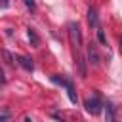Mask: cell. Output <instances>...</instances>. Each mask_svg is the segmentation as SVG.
Listing matches in <instances>:
<instances>
[{
  "label": "cell",
  "mask_w": 122,
  "mask_h": 122,
  "mask_svg": "<svg viewBox=\"0 0 122 122\" xmlns=\"http://www.w3.org/2000/svg\"><path fill=\"white\" fill-rule=\"evenodd\" d=\"M67 30H69V38H71L72 46H74L76 50H80V46H82V32H80L78 23H76V21H71V23L67 25Z\"/></svg>",
  "instance_id": "obj_1"
},
{
  "label": "cell",
  "mask_w": 122,
  "mask_h": 122,
  "mask_svg": "<svg viewBox=\"0 0 122 122\" xmlns=\"http://www.w3.org/2000/svg\"><path fill=\"white\" fill-rule=\"evenodd\" d=\"M51 82L65 86V90H67V95H69V101H71V103H76V101H78L76 92H74V88H72V82H71V80H67V78L59 76V74H53V76H51Z\"/></svg>",
  "instance_id": "obj_2"
},
{
  "label": "cell",
  "mask_w": 122,
  "mask_h": 122,
  "mask_svg": "<svg viewBox=\"0 0 122 122\" xmlns=\"http://www.w3.org/2000/svg\"><path fill=\"white\" fill-rule=\"evenodd\" d=\"M84 107H86V111L90 112V114H99L101 112V109H103V103H101V99H99V95L97 93H92L86 101H84Z\"/></svg>",
  "instance_id": "obj_3"
},
{
  "label": "cell",
  "mask_w": 122,
  "mask_h": 122,
  "mask_svg": "<svg viewBox=\"0 0 122 122\" xmlns=\"http://www.w3.org/2000/svg\"><path fill=\"white\" fill-rule=\"evenodd\" d=\"M15 61H17L25 71H29V72H32V71H34V63H32V59H30V57H27V55H15Z\"/></svg>",
  "instance_id": "obj_4"
},
{
  "label": "cell",
  "mask_w": 122,
  "mask_h": 122,
  "mask_svg": "<svg viewBox=\"0 0 122 122\" xmlns=\"http://www.w3.org/2000/svg\"><path fill=\"white\" fill-rule=\"evenodd\" d=\"M88 23L90 27H99V19H97V10L95 8H88Z\"/></svg>",
  "instance_id": "obj_5"
},
{
  "label": "cell",
  "mask_w": 122,
  "mask_h": 122,
  "mask_svg": "<svg viewBox=\"0 0 122 122\" xmlns=\"http://www.w3.org/2000/svg\"><path fill=\"white\" fill-rule=\"evenodd\" d=\"M88 59H90L92 65H99V53H97V50H95L93 44L88 46Z\"/></svg>",
  "instance_id": "obj_6"
},
{
  "label": "cell",
  "mask_w": 122,
  "mask_h": 122,
  "mask_svg": "<svg viewBox=\"0 0 122 122\" xmlns=\"http://www.w3.org/2000/svg\"><path fill=\"white\" fill-rule=\"evenodd\" d=\"M27 36H29L30 46H34V48H36V46L40 44V38H38V34H36V30H34V29H30V27H29V29H27Z\"/></svg>",
  "instance_id": "obj_7"
},
{
  "label": "cell",
  "mask_w": 122,
  "mask_h": 122,
  "mask_svg": "<svg viewBox=\"0 0 122 122\" xmlns=\"http://www.w3.org/2000/svg\"><path fill=\"white\" fill-rule=\"evenodd\" d=\"M76 63H78V69H80V76H86V74H88V71H86V59H84L82 55H78Z\"/></svg>",
  "instance_id": "obj_8"
},
{
  "label": "cell",
  "mask_w": 122,
  "mask_h": 122,
  "mask_svg": "<svg viewBox=\"0 0 122 122\" xmlns=\"http://www.w3.org/2000/svg\"><path fill=\"white\" fill-rule=\"evenodd\" d=\"M2 57H4V61H6L8 65H13V61H15V57H13L8 50H2Z\"/></svg>",
  "instance_id": "obj_9"
},
{
  "label": "cell",
  "mask_w": 122,
  "mask_h": 122,
  "mask_svg": "<svg viewBox=\"0 0 122 122\" xmlns=\"http://www.w3.org/2000/svg\"><path fill=\"white\" fill-rule=\"evenodd\" d=\"M97 40H99L103 46H107V36H105V32H103L99 27H97Z\"/></svg>",
  "instance_id": "obj_10"
},
{
  "label": "cell",
  "mask_w": 122,
  "mask_h": 122,
  "mask_svg": "<svg viewBox=\"0 0 122 122\" xmlns=\"http://www.w3.org/2000/svg\"><path fill=\"white\" fill-rule=\"evenodd\" d=\"M23 2H25V6H27L29 10H34V8H36V2H34V0H23Z\"/></svg>",
  "instance_id": "obj_11"
},
{
  "label": "cell",
  "mask_w": 122,
  "mask_h": 122,
  "mask_svg": "<svg viewBox=\"0 0 122 122\" xmlns=\"http://www.w3.org/2000/svg\"><path fill=\"white\" fill-rule=\"evenodd\" d=\"M8 120H10V114L8 112H2L0 114V122H8Z\"/></svg>",
  "instance_id": "obj_12"
},
{
  "label": "cell",
  "mask_w": 122,
  "mask_h": 122,
  "mask_svg": "<svg viewBox=\"0 0 122 122\" xmlns=\"http://www.w3.org/2000/svg\"><path fill=\"white\" fill-rule=\"evenodd\" d=\"M8 4H10V0H0V6L2 8H8Z\"/></svg>",
  "instance_id": "obj_13"
},
{
  "label": "cell",
  "mask_w": 122,
  "mask_h": 122,
  "mask_svg": "<svg viewBox=\"0 0 122 122\" xmlns=\"http://www.w3.org/2000/svg\"><path fill=\"white\" fill-rule=\"evenodd\" d=\"M4 80H6V76H4V71L0 69V82H4Z\"/></svg>",
  "instance_id": "obj_14"
},
{
  "label": "cell",
  "mask_w": 122,
  "mask_h": 122,
  "mask_svg": "<svg viewBox=\"0 0 122 122\" xmlns=\"http://www.w3.org/2000/svg\"><path fill=\"white\" fill-rule=\"evenodd\" d=\"M23 122H32V120H30L29 116H25V118H23Z\"/></svg>",
  "instance_id": "obj_15"
},
{
  "label": "cell",
  "mask_w": 122,
  "mask_h": 122,
  "mask_svg": "<svg viewBox=\"0 0 122 122\" xmlns=\"http://www.w3.org/2000/svg\"><path fill=\"white\" fill-rule=\"evenodd\" d=\"M120 53H122V38H120Z\"/></svg>",
  "instance_id": "obj_16"
},
{
  "label": "cell",
  "mask_w": 122,
  "mask_h": 122,
  "mask_svg": "<svg viewBox=\"0 0 122 122\" xmlns=\"http://www.w3.org/2000/svg\"><path fill=\"white\" fill-rule=\"evenodd\" d=\"M114 122H116V120H114Z\"/></svg>",
  "instance_id": "obj_17"
}]
</instances>
